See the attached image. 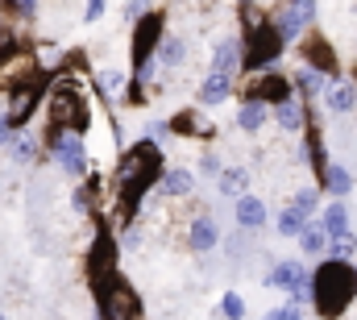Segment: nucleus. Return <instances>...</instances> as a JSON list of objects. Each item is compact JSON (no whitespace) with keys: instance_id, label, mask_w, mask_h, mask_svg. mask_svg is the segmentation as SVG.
Listing matches in <instances>:
<instances>
[{"instance_id":"obj_22","label":"nucleus","mask_w":357,"mask_h":320,"mask_svg":"<svg viewBox=\"0 0 357 320\" xmlns=\"http://www.w3.org/2000/svg\"><path fill=\"white\" fill-rule=\"evenodd\" d=\"M274 117H278V125H282V129H299V125H303V112H299V104H295V100L278 104V108H274Z\"/></svg>"},{"instance_id":"obj_12","label":"nucleus","mask_w":357,"mask_h":320,"mask_svg":"<svg viewBox=\"0 0 357 320\" xmlns=\"http://www.w3.org/2000/svg\"><path fill=\"white\" fill-rule=\"evenodd\" d=\"M241 67V46L233 42V38H225L220 46H216V63H212V75H225V80H233V71Z\"/></svg>"},{"instance_id":"obj_33","label":"nucleus","mask_w":357,"mask_h":320,"mask_svg":"<svg viewBox=\"0 0 357 320\" xmlns=\"http://www.w3.org/2000/svg\"><path fill=\"white\" fill-rule=\"evenodd\" d=\"M8 138H13V121L4 117V121H0V142H8Z\"/></svg>"},{"instance_id":"obj_29","label":"nucleus","mask_w":357,"mask_h":320,"mask_svg":"<svg viewBox=\"0 0 357 320\" xmlns=\"http://www.w3.org/2000/svg\"><path fill=\"white\" fill-rule=\"evenodd\" d=\"M295 208H299L303 217H312V212H316V191H299V196H295Z\"/></svg>"},{"instance_id":"obj_7","label":"nucleus","mask_w":357,"mask_h":320,"mask_svg":"<svg viewBox=\"0 0 357 320\" xmlns=\"http://www.w3.org/2000/svg\"><path fill=\"white\" fill-rule=\"evenodd\" d=\"M270 283H274V287H282V291L291 296V304L312 300V279L303 275V266H299V262H278V266L270 270Z\"/></svg>"},{"instance_id":"obj_17","label":"nucleus","mask_w":357,"mask_h":320,"mask_svg":"<svg viewBox=\"0 0 357 320\" xmlns=\"http://www.w3.org/2000/svg\"><path fill=\"white\" fill-rule=\"evenodd\" d=\"M303 229H307V217H303L295 204H291V208H282V217H278V233H282V238H299Z\"/></svg>"},{"instance_id":"obj_26","label":"nucleus","mask_w":357,"mask_h":320,"mask_svg":"<svg viewBox=\"0 0 357 320\" xmlns=\"http://www.w3.org/2000/svg\"><path fill=\"white\" fill-rule=\"evenodd\" d=\"M354 249H357V238H354V233H345V238L328 241V258H337V262H349V258H354Z\"/></svg>"},{"instance_id":"obj_16","label":"nucleus","mask_w":357,"mask_h":320,"mask_svg":"<svg viewBox=\"0 0 357 320\" xmlns=\"http://www.w3.org/2000/svg\"><path fill=\"white\" fill-rule=\"evenodd\" d=\"M324 187H328L333 196H349V187H354V175H349L345 166H337V162H328V175H324Z\"/></svg>"},{"instance_id":"obj_19","label":"nucleus","mask_w":357,"mask_h":320,"mask_svg":"<svg viewBox=\"0 0 357 320\" xmlns=\"http://www.w3.org/2000/svg\"><path fill=\"white\" fill-rule=\"evenodd\" d=\"M354 104H357V87L354 83H337V87L328 92V108H333V112H349Z\"/></svg>"},{"instance_id":"obj_6","label":"nucleus","mask_w":357,"mask_h":320,"mask_svg":"<svg viewBox=\"0 0 357 320\" xmlns=\"http://www.w3.org/2000/svg\"><path fill=\"white\" fill-rule=\"evenodd\" d=\"M162 42V17L158 13H150V17H142L137 21V29H133V80H142L146 75V67H150V54H154V46Z\"/></svg>"},{"instance_id":"obj_20","label":"nucleus","mask_w":357,"mask_h":320,"mask_svg":"<svg viewBox=\"0 0 357 320\" xmlns=\"http://www.w3.org/2000/svg\"><path fill=\"white\" fill-rule=\"evenodd\" d=\"M216 238H220V233H216V225H212L208 217H199V221L191 225V245H195V249H212Z\"/></svg>"},{"instance_id":"obj_24","label":"nucleus","mask_w":357,"mask_h":320,"mask_svg":"<svg viewBox=\"0 0 357 320\" xmlns=\"http://www.w3.org/2000/svg\"><path fill=\"white\" fill-rule=\"evenodd\" d=\"M220 191L241 200V196H245V170H225V175H220Z\"/></svg>"},{"instance_id":"obj_27","label":"nucleus","mask_w":357,"mask_h":320,"mask_svg":"<svg viewBox=\"0 0 357 320\" xmlns=\"http://www.w3.org/2000/svg\"><path fill=\"white\" fill-rule=\"evenodd\" d=\"M220 312H225L229 320H241V317H245V304H241V296H233V291H229V296L220 300Z\"/></svg>"},{"instance_id":"obj_34","label":"nucleus","mask_w":357,"mask_h":320,"mask_svg":"<svg viewBox=\"0 0 357 320\" xmlns=\"http://www.w3.org/2000/svg\"><path fill=\"white\" fill-rule=\"evenodd\" d=\"M0 320H4V317H0Z\"/></svg>"},{"instance_id":"obj_32","label":"nucleus","mask_w":357,"mask_h":320,"mask_svg":"<svg viewBox=\"0 0 357 320\" xmlns=\"http://www.w3.org/2000/svg\"><path fill=\"white\" fill-rule=\"evenodd\" d=\"M100 17H104V4H100V0H96V4H88V8H84V21H100Z\"/></svg>"},{"instance_id":"obj_5","label":"nucleus","mask_w":357,"mask_h":320,"mask_svg":"<svg viewBox=\"0 0 357 320\" xmlns=\"http://www.w3.org/2000/svg\"><path fill=\"white\" fill-rule=\"evenodd\" d=\"M278 50H282V38H278V25H254L250 34H245V54H241V67H250V71H262L270 67L274 59H278Z\"/></svg>"},{"instance_id":"obj_2","label":"nucleus","mask_w":357,"mask_h":320,"mask_svg":"<svg viewBox=\"0 0 357 320\" xmlns=\"http://www.w3.org/2000/svg\"><path fill=\"white\" fill-rule=\"evenodd\" d=\"M162 179V154L154 142H137L129 154H125V166H121V212L133 217L142 196Z\"/></svg>"},{"instance_id":"obj_21","label":"nucleus","mask_w":357,"mask_h":320,"mask_svg":"<svg viewBox=\"0 0 357 320\" xmlns=\"http://www.w3.org/2000/svg\"><path fill=\"white\" fill-rule=\"evenodd\" d=\"M295 87H299V92H307V96H320V92L328 87V80H324L320 71H312V67H303V71L295 75Z\"/></svg>"},{"instance_id":"obj_31","label":"nucleus","mask_w":357,"mask_h":320,"mask_svg":"<svg viewBox=\"0 0 357 320\" xmlns=\"http://www.w3.org/2000/svg\"><path fill=\"white\" fill-rule=\"evenodd\" d=\"M33 150H38V146H33V138H17V146H13V154H17L21 162L33 159Z\"/></svg>"},{"instance_id":"obj_30","label":"nucleus","mask_w":357,"mask_h":320,"mask_svg":"<svg viewBox=\"0 0 357 320\" xmlns=\"http://www.w3.org/2000/svg\"><path fill=\"white\" fill-rule=\"evenodd\" d=\"M266 320H303V312H299L295 304H282V308H274Z\"/></svg>"},{"instance_id":"obj_11","label":"nucleus","mask_w":357,"mask_h":320,"mask_svg":"<svg viewBox=\"0 0 357 320\" xmlns=\"http://www.w3.org/2000/svg\"><path fill=\"white\" fill-rule=\"evenodd\" d=\"M303 59L312 63V71H320L324 80L328 75H337V54H333V46L320 38V34H312L307 42H303Z\"/></svg>"},{"instance_id":"obj_10","label":"nucleus","mask_w":357,"mask_h":320,"mask_svg":"<svg viewBox=\"0 0 357 320\" xmlns=\"http://www.w3.org/2000/svg\"><path fill=\"white\" fill-rule=\"evenodd\" d=\"M287 100H295V96H291V80L270 75V71L262 75V80H254L250 92H245V104H262V108H266V104L278 108V104H287Z\"/></svg>"},{"instance_id":"obj_14","label":"nucleus","mask_w":357,"mask_h":320,"mask_svg":"<svg viewBox=\"0 0 357 320\" xmlns=\"http://www.w3.org/2000/svg\"><path fill=\"white\" fill-rule=\"evenodd\" d=\"M324 233H328V241H337V238H345L349 233V212H345V204L337 200V204H328V212H324Z\"/></svg>"},{"instance_id":"obj_25","label":"nucleus","mask_w":357,"mask_h":320,"mask_svg":"<svg viewBox=\"0 0 357 320\" xmlns=\"http://www.w3.org/2000/svg\"><path fill=\"white\" fill-rule=\"evenodd\" d=\"M162 191H167V196H187V191H191V175H187V170H171V175L162 179Z\"/></svg>"},{"instance_id":"obj_8","label":"nucleus","mask_w":357,"mask_h":320,"mask_svg":"<svg viewBox=\"0 0 357 320\" xmlns=\"http://www.w3.org/2000/svg\"><path fill=\"white\" fill-rule=\"evenodd\" d=\"M312 21H316V4H312V0L282 4V8H278V38H282V42H295L303 29H312Z\"/></svg>"},{"instance_id":"obj_15","label":"nucleus","mask_w":357,"mask_h":320,"mask_svg":"<svg viewBox=\"0 0 357 320\" xmlns=\"http://www.w3.org/2000/svg\"><path fill=\"white\" fill-rule=\"evenodd\" d=\"M229 87H233V80H225V75H208L204 87H199V104H220V100L229 96Z\"/></svg>"},{"instance_id":"obj_9","label":"nucleus","mask_w":357,"mask_h":320,"mask_svg":"<svg viewBox=\"0 0 357 320\" xmlns=\"http://www.w3.org/2000/svg\"><path fill=\"white\" fill-rule=\"evenodd\" d=\"M50 146H54V159H59V166H63L67 175H84V170H88V150H84V138H75V133H59V129H54Z\"/></svg>"},{"instance_id":"obj_13","label":"nucleus","mask_w":357,"mask_h":320,"mask_svg":"<svg viewBox=\"0 0 357 320\" xmlns=\"http://www.w3.org/2000/svg\"><path fill=\"white\" fill-rule=\"evenodd\" d=\"M237 221H241L245 229H262V221H266V204H262L258 196H241V200H237Z\"/></svg>"},{"instance_id":"obj_18","label":"nucleus","mask_w":357,"mask_h":320,"mask_svg":"<svg viewBox=\"0 0 357 320\" xmlns=\"http://www.w3.org/2000/svg\"><path fill=\"white\" fill-rule=\"evenodd\" d=\"M299 245H303V254H324V249H328V233H324V225H312V221H307V229L299 233Z\"/></svg>"},{"instance_id":"obj_1","label":"nucleus","mask_w":357,"mask_h":320,"mask_svg":"<svg viewBox=\"0 0 357 320\" xmlns=\"http://www.w3.org/2000/svg\"><path fill=\"white\" fill-rule=\"evenodd\" d=\"M357 300V270L354 262H320L316 275H312V308L320 312L324 320L345 317V308Z\"/></svg>"},{"instance_id":"obj_3","label":"nucleus","mask_w":357,"mask_h":320,"mask_svg":"<svg viewBox=\"0 0 357 320\" xmlns=\"http://www.w3.org/2000/svg\"><path fill=\"white\" fill-rule=\"evenodd\" d=\"M91 287H96V308H100V320H137V317H142V300H137L133 283H129V279H121V270L91 275Z\"/></svg>"},{"instance_id":"obj_28","label":"nucleus","mask_w":357,"mask_h":320,"mask_svg":"<svg viewBox=\"0 0 357 320\" xmlns=\"http://www.w3.org/2000/svg\"><path fill=\"white\" fill-rule=\"evenodd\" d=\"M183 54H187V46H183L178 38H171V42L162 46V59H167V67H178V63H183Z\"/></svg>"},{"instance_id":"obj_4","label":"nucleus","mask_w":357,"mask_h":320,"mask_svg":"<svg viewBox=\"0 0 357 320\" xmlns=\"http://www.w3.org/2000/svg\"><path fill=\"white\" fill-rule=\"evenodd\" d=\"M50 121H54V129L59 133H75V138H84V129H88V100L75 92V87H54L50 92Z\"/></svg>"},{"instance_id":"obj_23","label":"nucleus","mask_w":357,"mask_h":320,"mask_svg":"<svg viewBox=\"0 0 357 320\" xmlns=\"http://www.w3.org/2000/svg\"><path fill=\"white\" fill-rule=\"evenodd\" d=\"M237 121H241V129H250V133H254V129H262L266 108H262V104H241V117H237Z\"/></svg>"}]
</instances>
